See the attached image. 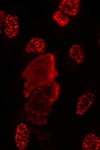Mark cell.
<instances>
[{"instance_id":"cell-5","label":"cell","mask_w":100,"mask_h":150,"mask_svg":"<svg viewBox=\"0 0 100 150\" xmlns=\"http://www.w3.org/2000/svg\"><path fill=\"white\" fill-rule=\"evenodd\" d=\"M18 27L16 17L12 14L7 15L4 21L3 29L5 35L9 38L15 37L18 33Z\"/></svg>"},{"instance_id":"cell-2","label":"cell","mask_w":100,"mask_h":150,"mask_svg":"<svg viewBox=\"0 0 100 150\" xmlns=\"http://www.w3.org/2000/svg\"><path fill=\"white\" fill-rule=\"evenodd\" d=\"M59 89V84L53 81L35 89L32 94L43 98L51 105L57 99Z\"/></svg>"},{"instance_id":"cell-4","label":"cell","mask_w":100,"mask_h":150,"mask_svg":"<svg viewBox=\"0 0 100 150\" xmlns=\"http://www.w3.org/2000/svg\"><path fill=\"white\" fill-rule=\"evenodd\" d=\"M95 98L94 93L88 92L79 98L76 104V113L78 115L84 113L93 104Z\"/></svg>"},{"instance_id":"cell-7","label":"cell","mask_w":100,"mask_h":150,"mask_svg":"<svg viewBox=\"0 0 100 150\" xmlns=\"http://www.w3.org/2000/svg\"><path fill=\"white\" fill-rule=\"evenodd\" d=\"M78 0H62L59 5V10L70 16H75L77 13L79 7Z\"/></svg>"},{"instance_id":"cell-6","label":"cell","mask_w":100,"mask_h":150,"mask_svg":"<svg viewBox=\"0 0 100 150\" xmlns=\"http://www.w3.org/2000/svg\"><path fill=\"white\" fill-rule=\"evenodd\" d=\"M46 43L42 38L33 37L30 40L25 47V51L27 53L41 54L45 50Z\"/></svg>"},{"instance_id":"cell-11","label":"cell","mask_w":100,"mask_h":150,"mask_svg":"<svg viewBox=\"0 0 100 150\" xmlns=\"http://www.w3.org/2000/svg\"><path fill=\"white\" fill-rule=\"evenodd\" d=\"M4 12L3 11H0L1 20V21H4L5 18H4Z\"/></svg>"},{"instance_id":"cell-3","label":"cell","mask_w":100,"mask_h":150,"mask_svg":"<svg viewBox=\"0 0 100 150\" xmlns=\"http://www.w3.org/2000/svg\"><path fill=\"white\" fill-rule=\"evenodd\" d=\"M15 142L16 147L20 150L25 149L29 139V132L27 126L21 123L17 126L15 131Z\"/></svg>"},{"instance_id":"cell-10","label":"cell","mask_w":100,"mask_h":150,"mask_svg":"<svg viewBox=\"0 0 100 150\" xmlns=\"http://www.w3.org/2000/svg\"><path fill=\"white\" fill-rule=\"evenodd\" d=\"M53 19L60 26L66 25L69 21V19L68 17L60 10L55 12L53 15Z\"/></svg>"},{"instance_id":"cell-1","label":"cell","mask_w":100,"mask_h":150,"mask_svg":"<svg viewBox=\"0 0 100 150\" xmlns=\"http://www.w3.org/2000/svg\"><path fill=\"white\" fill-rule=\"evenodd\" d=\"M59 75L55 68L54 55L50 53L40 55L33 59L23 72L25 97L33 90L54 81Z\"/></svg>"},{"instance_id":"cell-9","label":"cell","mask_w":100,"mask_h":150,"mask_svg":"<svg viewBox=\"0 0 100 150\" xmlns=\"http://www.w3.org/2000/svg\"><path fill=\"white\" fill-rule=\"evenodd\" d=\"M69 55L70 57L76 63L81 64L84 59V53L81 46L78 44H74L70 48Z\"/></svg>"},{"instance_id":"cell-8","label":"cell","mask_w":100,"mask_h":150,"mask_svg":"<svg viewBox=\"0 0 100 150\" xmlns=\"http://www.w3.org/2000/svg\"><path fill=\"white\" fill-rule=\"evenodd\" d=\"M83 150H98L100 149V138L93 133L87 134L84 137L82 143Z\"/></svg>"},{"instance_id":"cell-12","label":"cell","mask_w":100,"mask_h":150,"mask_svg":"<svg viewBox=\"0 0 100 150\" xmlns=\"http://www.w3.org/2000/svg\"><path fill=\"white\" fill-rule=\"evenodd\" d=\"M99 46H100V39H99Z\"/></svg>"}]
</instances>
